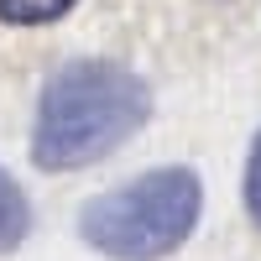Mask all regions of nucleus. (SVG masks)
<instances>
[{
	"mask_svg": "<svg viewBox=\"0 0 261 261\" xmlns=\"http://www.w3.org/2000/svg\"><path fill=\"white\" fill-rule=\"evenodd\" d=\"M27 235H32V204L21 193V183L0 167V256H11Z\"/></svg>",
	"mask_w": 261,
	"mask_h": 261,
	"instance_id": "7ed1b4c3",
	"label": "nucleus"
},
{
	"mask_svg": "<svg viewBox=\"0 0 261 261\" xmlns=\"http://www.w3.org/2000/svg\"><path fill=\"white\" fill-rule=\"evenodd\" d=\"M241 199H246V214H251V225L261 230V130H256V141H251V157H246V183H241Z\"/></svg>",
	"mask_w": 261,
	"mask_h": 261,
	"instance_id": "39448f33",
	"label": "nucleus"
},
{
	"mask_svg": "<svg viewBox=\"0 0 261 261\" xmlns=\"http://www.w3.org/2000/svg\"><path fill=\"white\" fill-rule=\"evenodd\" d=\"M79 6V0H0V21L6 27H47V21H63Z\"/></svg>",
	"mask_w": 261,
	"mask_h": 261,
	"instance_id": "20e7f679",
	"label": "nucleus"
},
{
	"mask_svg": "<svg viewBox=\"0 0 261 261\" xmlns=\"http://www.w3.org/2000/svg\"><path fill=\"white\" fill-rule=\"evenodd\" d=\"M151 115L141 73L110 58H79L42 84L32 120V162L42 172H79L120 151Z\"/></svg>",
	"mask_w": 261,
	"mask_h": 261,
	"instance_id": "f257e3e1",
	"label": "nucleus"
},
{
	"mask_svg": "<svg viewBox=\"0 0 261 261\" xmlns=\"http://www.w3.org/2000/svg\"><path fill=\"white\" fill-rule=\"evenodd\" d=\"M204 214V183L193 167H146L79 209V235L110 261H167Z\"/></svg>",
	"mask_w": 261,
	"mask_h": 261,
	"instance_id": "f03ea898",
	"label": "nucleus"
}]
</instances>
